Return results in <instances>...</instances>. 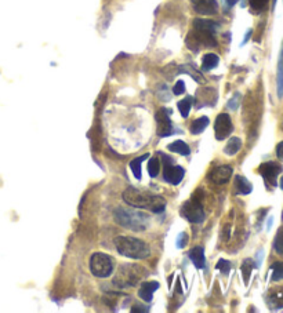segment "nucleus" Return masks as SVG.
<instances>
[{
    "label": "nucleus",
    "mask_w": 283,
    "mask_h": 313,
    "mask_svg": "<svg viewBox=\"0 0 283 313\" xmlns=\"http://www.w3.org/2000/svg\"><path fill=\"white\" fill-rule=\"evenodd\" d=\"M123 200L134 209H147L154 213H162L166 207V200L162 196L154 195L148 190L127 188L123 192Z\"/></svg>",
    "instance_id": "nucleus-1"
},
{
    "label": "nucleus",
    "mask_w": 283,
    "mask_h": 313,
    "mask_svg": "<svg viewBox=\"0 0 283 313\" xmlns=\"http://www.w3.org/2000/svg\"><path fill=\"white\" fill-rule=\"evenodd\" d=\"M115 222L133 232H142L148 228L149 216L135 209L118 207L113 211Z\"/></svg>",
    "instance_id": "nucleus-2"
},
{
    "label": "nucleus",
    "mask_w": 283,
    "mask_h": 313,
    "mask_svg": "<svg viewBox=\"0 0 283 313\" xmlns=\"http://www.w3.org/2000/svg\"><path fill=\"white\" fill-rule=\"evenodd\" d=\"M115 247L119 251V254L131 259H145L149 257L148 244L135 237L119 236L115 239Z\"/></svg>",
    "instance_id": "nucleus-3"
},
{
    "label": "nucleus",
    "mask_w": 283,
    "mask_h": 313,
    "mask_svg": "<svg viewBox=\"0 0 283 313\" xmlns=\"http://www.w3.org/2000/svg\"><path fill=\"white\" fill-rule=\"evenodd\" d=\"M148 275V271L140 265H122L119 268V272H118V276L113 280V284L118 285V287H134Z\"/></svg>",
    "instance_id": "nucleus-4"
},
{
    "label": "nucleus",
    "mask_w": 283,
    "mask_h": 313,
    "mask_svg": "<svg viewBox=\"0 0 283 313\" xmlns=\"http://www.w3.org/2000/svg\"><path fill=\"white\" fill-rule=\"evenodd\" d=\"M193 31L189 32V35L187 36V46L192 51H199L202 47H216L217 42L214 33L210 29L202 28V27H193Z\"/></svg>",
    "instance_id": "nucleus-5"
},
{
    "label": "nucleus",
    "mask_w": 283,
    "mask_h": 313,
    "mask_svg": "<svg viewBox=\"0 0 283 313\" xmlns=\"http://www.w3.org/2000/svg\"><path fill=\"white\" fill-rule=\"evenodd\" d=\"M202 200H203V193L199 189V190H196L193 193L191 200H188V202L183 204V207H181V216L187 218L192 223L203 222L206 218V214L205 210L202 207Z\"/></svg>",
    "instance_id": "nucleus-6"
},
{
    "label": "nucleus",
    "mask_w": 283,
    "mask_h": 313,
    "mask_svg": "<svg viewBox=\"0 0 283 313\" xmlns=\"http://www.w3.org/2000/svg\"><path fill=\"white\" fill-rule=\"evenodd\" d=\"M115 262L113 258L104 252H95L90 258V271L97 278H109L112 275Z\"/></svg>",
    "instance_id": "nucleus-7"
},
{
    "label": "nucleus",
    "mask_w": 283,
    "mask_h": 313,
    "mask_svg": "<svg viewBox=\"0 0 283 313\" xmlns=\"http://www.w3.org/2000/svg\"><path fill=\"white\" fill-rule=\"evenodd\" d=\"M214 131H216V138L219 141H224L231 135V132L234 131V125L228 113H220L216 118Z\"/></svg>",
    "instance_id": "nucleus-8"
},
{
    "label": "nucleus",
    "mask_w": 283,
    "mask_h": 313,
    "mask_svg": "<svg viewBox=\"0 0 283 313\" xmlns=\"http://www.w3.org/2000/svg\"><path fill=\"white\" fill-rule=\"evenodd\" d=\"M258 171L267 184H269L271 187H276V180H278V175L282 171V166L275 161H267V163H262L258 167Z\"/></svg>",
    "instance_id": "nucleus-9"
},
{
    "label": "nucleus",
    "mask_w": 283,
    "mask_h": 313,
    "mask_svg": "<svg viewBox=\"0 0 283 313\" xmlns=\"http://www.w3.org/2000/svg\"><path fill=\"white\" fill-rule=\"evenodd\" d=\"M170 111L167 109H160L159 112H156L155 119L156 125H157V135L159 137H169L171 135L174 130H173V123L170 120Z\"/></svg>",
    "instance_id": "nucleus-10"
},
{
    "label": "nucleus",
    "mask_w": 283,
    "mask_h": 313,
    "mask_svg": "<svg viewBox=\"0 0 283 313\" xmlns=\"http://www.w3.org/2000/svg\"><path fill=\"white\" fill-rule=\"evenodd\" d=\"M195 11L202 15H214L219 11L217 0H191Z\"/></svg>",
    "instance_id": "nucleus-11"
},
{
    "label": "nucleus",
    "mask_w": 283,
    "mask_h": 313,
    "mask_svg": "<svg viewBox=\"0 0 283 313\" xmlns=\"http://www.w3.org/2000/svg\"><path fill=\"white\" fill-rule=\"evenodd\" d=\"M184 168L180 166H173V164H167L164 166V171H163V178L164 181L169 182L171 185H178L184 178Z\"/></svg>",
    "instance_id": "nucleus-12"
},
{
    "label": "nucleus",
    "mask_w": 283,
    "mask_h": 313,
    "mask_svg": "<svg viewBox=\"0 0 283 313\" xmlns=\"http://www.w3.org/2000/svg\"><path fill=\"white\" fill-rule=\"evenodd\" d=\"M231 175H232V167H229V166H220V167H216L214 170L210 171L209 180L214 182L216 185H222V184H226V182L229 181Z\"/></svg>",
    "instance_id": "nucleus-13"
},
{
    "label": "nucleus",
    "mask_w": 283,
    "mask_h": 313,
    "mask_svg": "<svg viewBox=\"0 0 283 313\" xmlns=\"http://www.w3.org/2000/svg\"><path fill=\"white\" fill-rule=\"evenodd\" d=\"M159 288V283L157 282H147V283H142L140 290H138V297L141 299H144L145 302H151L152 298H154V294Z\"/></svg>",
    "instance_id": "nucleus-14"
},
{
    "label": "nucleus",
    "mask_w": 283,
    "mask_h": 313,
    "mask_svg": "<svg viewBox=\"0 0 283 313\" xmlns=\"http://www.w3.org/2000/svg\"><path fill=\"white\" fill-rule=\"evenodd\" d=\"M189 258L198 269L205 268V250H203V247H200V246L193 247L189 251Z\"/></svg>",
    "instance_id": "nucleus-15"
},
{
    "label": "nucleus",
    "mask_w": 283,
    "mask_h": 313,
    "mask_svg": "<svg viewBox=\"0 0 283 313\" xmlns=\"http://www.w3.org/2000/svg\"><path fill=\"white\" fill-rule=\"evenodd\" d=\"M167 149H169L170 152L178 153V155H183V156H188L191 153V148L187 145L184 141H180V139L174 141L173 144H169Z\"/></svg>",
    "instance_id": "nucleus-16"
},
{
    "label": "nucleus",
    "mask_w": 283,
    "mask_h": 313,
    "mask_svg": "<svg viewBox=\"0 0 283 313\" xmlns=\"http://www.w3.org/2000/svg\"><path fill=\"white\" fill-rule=\"evenodd\" d=\"M149 157V155H142V156H140V157H137V159H134V160H131L130 161V168H131V171H133V174H134V177L137 178V180H141V177H142V161L144 160H147Z\"/></svg>",
    "instance_id": "nucleus-17"
},
{
    "label": "nucleus",
    "mask_w": 283,
    "mask_h": 313,
    "mask_svg": "<svg viewBox=\"0 0 283 313\" xmlns=\"http://www.w3.org/2000/svg\"><path fill=\"white\" fill-rule=\"evenodd\" d=\"M235 185H236V189H238V192H239L241 195H249V193L253 190L252 184H250L245 177H242V175H238V177L235 178Z\"/></svg>",
    "instance_id": "nucleus-18"
},
{
    "label": "nucleus",
    "mask_w": 283,
    "mask_h": 313,
    "mask_svg": "<svg viewBox=\"0 0 283 313\" xmlns=\"http://www.w3.org/2000/svg\"><path fill=\"white\" fill-rule=\"evenodd\" d=\"M241 148H242L241 138H236V137H234V138H231L229 141H228V144H226L225 148H224V153H225L226 156H235L236 153L241 151Z\"/></svg>",
    "instance_id": "nucleus-19"
},
{
    "label": "nucleus",
    "mask_w": 283,
    "mask_h": 313,
    "mask_svg": "<svg viewBox=\"0 0 283 313\" xmlns=\"http://www.w3.org/2000/svg\"><path fill=\"white\" fill-rule=\"evenodd\" d=\"M209 118L207 116H202V118L196 119V120H193L191 125V132L192 134H200V132H203L206 127L209 125Z\"/></svg>",
    "instance_id": "nucleus-20"
},
{
    "label": "nucleus",
    "mask_w": 283,
    "mask_h": 313,
    "mask_svg": "<svg viewBox=\"0 0 283 313\" xmlns=\"http://www.w3.org/2000/svg\"><path fill=\"white\" fill-rule=\"evenodd\" d=\"M219 63H220L219 57L216 56V54H212V53H210V54H206V56L203 57L202 68H203V70H212L219 65Z\"/></svg>",
    "instance_id": "nucleus-21"
},
{
    "label": "nucleus",
    "mask_w": 283,
    "mask_h": 313,
    "mask_svg": "<svg viewBox=\"0 0 283 313\" xmlns=\"http://www.w3.org/2000/svg\"><path fill=\"white\" fill-rule=\"evenodd\" d=\"M278 95L283 97V47L278 63Z\"/></svg>",
    "instance_id": "nucleus-22"
},
{
    "label": "nucleus",
    "mask_w": 283,
    "mask_h": 313,
    "mask_svg": "<svg viewBox=\"0 0 283 313\" xmlns=\"http://www.w3.org/2000/svg\"><path fill=\"white\" fill-rule=\"evenodd\" d=\"M253 268H254V264H253V261L252 259H246L241 266V271H242V275H243V280H245V283L248 284L249 280H250V275H252V271H253Z\"/></svg>",
    "instance_id": "nucleus-23"
},
{
    "label": "nucleus",
    "mask_w": 283,
    "mask_h": 313,
    "mask_svg": "<svg viewBox=\"0 0 283 313\" xmlns=\"http://www.w3.org/2000/svg\"><path fill=\"white\" fill-rule=\"evenodd\" d=\"M191 102H192V98H185L183 101H180L177 104V108L180 113H181V116L183 118H188V115H189V111H191Z\"/></svg>",
    "instance_id": "nucleus-24"
},
{
    "label": "nucleus",
    "mask_w": 283,
    "mask_h": 313,
    "mask_svg": "<svg viewBox=\"0 0 283 313\" xmlns=\"http://www.w3.org/2000/svg\"><path fill=\"white\" fill-rule=\"evenodd\" d=\"M159 171H160V163H159V160H157L156 157H152L148 163L149 175H151L152 178H155V177H157V174H159Z\"/></svg>",
    "instance_id": "nucleus-25"
},
{
    "label": "nucleus",
    "mask_w": 283,
    "mask_h": 313,
    "mask_svg": "<svg viewBox=\"0 0 283 313\" xmlns=\"http://www.w3.org/2000/svg\"><path fill=\"white\" fill-rule=\"evenodd\" d=\"M283 279V262H275L272 265V280L279 282Z\"/></svg>",
    "instance_id": "nucleus-26"
},
{
    "label": "nucleus",
    "mask_w": 283,
    "mask_h": 313,
    "mask_svg": "<svg viewBox=\"0 0 283 313\" xmlns=\"http://www.w3.org/2000/svg\"><path fill=\"white\" fill-rule=\"evenodd\" d=\"M249 1H250V6L254 11H261L268 4L269 0H249Z\"/></svg>",
    "instance_id": "nucleus-27"
},
{
    "label": "nucleus",
    "mask_w": 283,
    "mask_h": 313,
    "mask_svg": "<svg viewBox=\"0 0 283 313\" xmlns=\"http://www.w3.org/2000/svg\"><path fill=\"white\" fill-rule=\"evenodd\" d=\"M216 268H217L219 271L222 272L224 275H228L229 271H231V264H229L228 261H225V259H220L219 262H217V265H216Z\"/></svg>",
    "instance_id": "nucleus-28"
},
{
    "label": "nucleus",
    "mask_w": 283,
    "mask_h": 313,
    "mask_svg": "<svg viewBox=\"0 0 283 313\" xmlns=\"http://www.w3.org/2000/svg\"><path fill=\"white\" fill-rule=\"evenodd\" d=\"M188 240H189V237H188V235L185 233V232H183V233H180L177 237V247L178 249H185V246L188 244Z\"/></svg>",
    "instance_id": "nucleus-29"
},
{
    "label": "nucleus",
    "mask_w": 283,
    "mask_h": 313,
    "mask_svg": "<svg viewBox=\"0 0 283 313\" xmlns=\"http://www.w3.org/2000/svg\"><path fill=\"white\" fill-rule=\"evenodd\" d=\"M173 93H174L176 95H181V94H184L185 93V83L183 82V80H178L177 83L174 84Z\"/></svg>",
    "instance_id": "nucleus-30"
},
{
    "label": "nucleus",
    "mask_w": 283,
    "mask_h": 313,
    "mask_svg": "<svg viewBox=\"0 0 283 313\" xmlns=\"http://www.w3.org/2000/svg\"><path fill=\"white\" fill-rule=\"evenodd\" d=\"M238 98H239V95L236 94V95L228 102V108H229V109H232V111L238 109Z\"/></svg>",
    "instance_id": "nucleus-31"
},
{
    "label": "nucleus",
    "mask_w": 283,
    "mask_h": 313,
    "mask_svg": "<svg viewBox=\"0 0 283 313\" xmlns=\"http://www.w3.org/2000/svg\"><path fill=\"white\" fill-rule=\"evenodd\" d=\"M276 156L279 157V159H282L283 160V141L282 142H279L278 146H276Z\"/></svg>",
    "instance_id": "nucleus-32"
},
{
    "label": "nucleus",
    "mask_w": 283,
    "mask_h": 313,
    "mask_svg": "<svg viewBox=\"0 0 283 313\" xmlns=\"http://www.w3.org/2000/svg\"><path fill=\"white\" fill-rule=\"evenodd\" d=\"M238 1H239V0H225V3H226V6H228V7H234Z\"/></svg>",
    "instance_id": "nucleus-33"
},
{
    "label": "nucleus",
    "mask_w": 283,
    "mask_h": 313,
    "mask_svg": "<svg viewBox=\"0 0 283 313\" xmlns=\"http://www.w3.org/2000/svg\"><path fill=\"white\" fill-rule=\"evenodd\" d=\"M250 35H252V31H249V32H248V35H246V37H245V40H243V44L248 42L249 37H250Z\"/></svg>",
    "instance_id": "nucleus-34"
},
{
    "label": "nucleus",
    "mask_w": 283,
    "mask_h": 313,
    "mask_svg": "<svg viewBox=\"0 0 283 313\" xmlns=\"http://www.w3.org/2000/svg\"><path fill=\"white\" fill-rule=\"evenodd\" d=\"M281 188H282V190H283V177L281 178Z\"/></svg>",
    "instance_id": "nucleus-35"
}]
</instances>
